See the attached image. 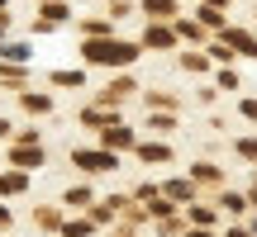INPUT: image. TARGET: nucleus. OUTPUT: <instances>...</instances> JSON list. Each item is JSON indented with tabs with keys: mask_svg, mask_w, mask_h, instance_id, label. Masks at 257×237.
Segmentation results:
<instances>
[{
	"mask_svg": "<svg viewBox=\"0 0 257 237\" xmlns=\"http://www.w3.org/2000/svg\"><path fill=\"white\" fill-rule=\"evenodd\" d=\"M81 52H86V62H91V66H134L138 48L134 43H119V38H91Z\"/></svg>",
	"mask_w": 257,
	"mask_h": 237,
	"instance_id": "nucleus-1",
	"label": "nucleus"
},
{
	"mask_svg": "<svg viewBox=\"0 0 257 237\" xmlns=\"http://www.w3.org/2000/svg\"><path fill=\"white\" fill-rule=\"evenodd\" d=\"M72 162L81 166V171H114V166H119V156H114L110 147H105V152H76Z\"/></svg>",
	"mask_w": 257,
	"mask_h": 237,
	"instance_id": "nucleus-2",
	"label": "nucleus"
},
{
	"mask_svg": "<svg viewBox=\"0 0 257 237\" xmlns=\"http://www.w3.org/2000/svg\"><path fill=\"white\" fill-rule=\"evenodd\" d=\"M15 166H43V147H38V142H24L15 152Z\"/></svg>",
	"mask_w": 257,
	"mask_h": 237,
	"instance_id": "nucleus-3",
	"label": "nucleus"
},
{
	"mask_svg": "<svg viewBox=\"0 0 257 237\" xmlns=\"http://www.w3.org/2000/svg\"><path fill=\"white\" fill-rule=\"evenodd\" d=\"M100 142H105V147H134V133H128V128H105Z\"/></svg>",
	"mask_w": 257,
	"mask_h": 237,
	"instance_id": "nucleus-4",
	"label": "nucleus"
},
{
	"mask_svg": "<svg viewBox=\"0 0 257 237\" xmlns=\"http://www.w3.org/2000/svg\"><path fill=\"white\" fill-rule=\"evenodd\" d=\"M224 43H233V48H243V52H252V57H257V38H252V34H243V28H229V34H224Z\"/></svg>",
	"mask_w": 257,
	"mask_h": 237,
	"instance_id": "nucleus-5",
	"label": "nucleus"
},
{
	"mask_svg": "<svg viewBox=\"0 0 257 237\" xmlns=\"http://www.w3.org/2000/svg\"><path fill=\"white\" fill-rule=\"evenodd\" d=\"M143 14H157V19H167V14H176V0H143Z\"/></svg>",
	"mask_w": 257,
	"mask_h": 237,
	"instance_id": "nucleus-6",
	"label": "nucleus"
},
{
	"mask_svg": "<svg viewBox=\"0 0 257 237\" xmlns=\"http://www.w3.org/2000/svg\"><path fill=\"white\" fill-rule=\"evenodd\" d=\"M29 185V176L24 171H15V176H0V194H19Z\"/></svg>",
	"mask_w": 257,
	"mask_h": 237,
	"instance_id": "nucleus-7",
	"label": "nucleus"
},
{
	"mask_svg": "<svg viewBox=\"0 0 257 237\" xmlns=\"http://www.w3.org/2000/svg\"><path fill=\"white\" fill-rule=\"evenodd\" d=\"M138 156H143V162H167L172 152H167L162 142H138Z\"/></svg>",
	"mask_w": 257,
	"mask_h": 237,
	"instance_id": "nucleus-8",
	"label": "nucleus"
},
{
	"mask_svg": "<svg viewBox=\"0 0 257 237\" xmlns=\"http://www.w3.org/2000/svg\"><path fill=\"white\" fill-rule=\"evenodd\" d=\"M172 28H167V24H153V28H148V38H143V43H153V48H167V43H172Z\"/></svg>",
	"mask_w": 257,
	"mask_h": 237,
	"instance_id": "nucleus-9",
	"label": "nucleus"
},
{
	"mask_svg": "<svg viewBox=\"0 0 257 237\" xmlns=\"http://www.w3.org/2000/svg\"><path fill=\"white\" fill-rule=\"evenodd\" d=\"M128 90H134V81H114V86H105V95H100V100H105V104H110V100H124Z\"/></svg>",
	"mask_w": 257,
	"mask_h": 237,
	"instance_id": "nucleus-10",
	"label": "nucleus"
},
{
	"mask_svg": "<svg viewBox=\"0 0 257 237\" xmlns=\"http://www.w3.org/2000/svg\"><path fill=\"white\" fill-rule=\"evenodd\" d=\"M24 110L29 114H48V110H53V100H48V95H24Z\"/></svg>",
	"mask_w": 257,
	"mask_h": 237,
	"instance_id": "nucleus-11",
	"label": "nucleus"
},
{
	"mask_svg": "<svg viewBox=\"0 0 257 237\" xmlns=\"http://www.w3.org/2000/svg\"><path fill=\"white\" fill-rule=\"evenodd\" d=\"M167 200H191V180H172L167 185Z\"/></svg>",
	"mask_w": 257,
	"mask_h": 237,
	"instance_id": "nucleus-12",
	"label": "nucleus"
},
{
	"mask_svg": "<svg viewBox=\"0 0 257 237\" xmlns=\"http://www.w3.org/2000/svg\"><path fill=\"white\" fill-rule=\"evenodd\" d=\"M200 24H205V28H219V24H224V14H219L214 5H205V10H200Z\"/></svg>",
	"mask_w": 257,
	"mask_h": 237,
	"instance_id": "nucleus-13",
	"label": "nucleus"
},
{
	"mask_svg": "<svg viewBox=\"0 0 257 237\" xmlns=\"http://www.w3.org/2000/svg\"><path fill=\"white\" fill-rule=\"evenodd\" d=\"M95 228V223L91 218H76V223H67V237H86V232H91Z\"/></svg>",
	"mask_w": 257,
	"mask_h": 237,
	"instance_id": "nucleus-14",
	"label": "nucleus"
},
{
	"mask_svg": "<svg viewBox=\"0 0 257 237\" xmlns=\"http://www.w3.org/2000/svg\"><path fill=\"white\" fill-rule=\"evenodd\" d=\"M191 223H200V228H210V223H214V209H205V204H200V209H191Z\"/></svg>",
	"mask_w": 257,
	"mask_h": 237,
	"instance_id": "nucleus-15",
	"label": "nucleus"
},
{
	"mask_svg": "<svg viewBox=\"0 0 257 237\" xmlns=\"http://www.w3.org/2000/svg\"><path fill=\"white\" fill-rule=\"evenodd\" d=\"M195 180H219V166H210V162H200V166H195Z\"/></svg>",
	"mask_w": 257,
	"mask_h": 237,
	"instance_id": "nucleus-16",
	"label": "nucleus"
},
{
	"mask_svg": "<svg viewBox=\"0 0 257 237\" xmlns=\"http://www.w3.org/2000/svg\"><path fill=\"white\" fill-rule=\"evenodd\" d=\"M86 34H91V38H105V34H110V19H91V24H86Z\"/></svg>",
	"mask_w": 257,
	"mask_h": 237,
	"instance_id": "nucleus-17",
	"label": "nucleus"
},
{
	"mask_svg": "<svg viewBox=\"0 0 257 237\" xmlns=\"http://www.w3.org/2000/svg\"><path fill=\"white\" fill-rule=\"evenodd\" d=\"M219 209H229V214H243V194H224V200H219Z\"/></svg>",
	"mask_w": 257,
	"mask_h": 237,
	"instance_id": "nucleus-18",
	"label": "nucleus"
},
{
	"mask_svg": "<svg viewBox=\"0 0 257 237\" xmlns=\"http://www.w3.org/2000/svg\"><path fill=\"white\" fill-rule=\"evenodd\" d=\"M53 86H81V72H57Z\"/></svg>",
	"mask_w": 257,
	"mask_h": 237,
	"instance_id": "nucleus-19",
	"label": "nucleus"
},
{
	"mask_svg": "<svg viewBox=\"0 0 257 237\" xmlns=\"http://www.w3.org/2000/svg\"><path fill=\"white\" fill-rule=\"evenodd\" d=\"M67 204H91V190H67Z\"/></svg>",
	"mask_w": 257,
	"mask_h": 237,
	"instance_id": "nucleus-20",
	"label": "nucleus"
},
{
	"mask_svg": "<svg viewBox=\"0 0 257 237\" xmlns=\"http://www.w3.org/2000/svg\"><path fill=\"white\" fill-rule=\"evenodd\" d=\"M238 152H243V156L252 162V156H257V138H243V142H238Z\"/></svg>",
	"mask_w": 257,
	"mask_h": 237,
	"instance_id": "nucleus-21",
	"label": "nucleus"
},
{
	"mask_svg": "<svg viewBox=\"0 0 257 237\" xmlns=\"http://www.w3.org/2000/svg\"><path fill=\"white\" fill-rule=\"evenodd\" d=\"M243 114H248V118H257V100H243Z\"/></svg>",
	"mask_w": 257,
	"mask_h": 237,
	"instance_id": "nucleus-22",
	"label": "nucleus"
},
{
	"mask_svg": "<svg viewBox=\"0 0 257 237\" xmlns=\"http://www.w3.org/2000/svg\"><path fill=\"white\" fill-rule=\"evenodd\" d=\"M0 138H10V118H0Z\"/></svg>",
	"mask_w": 257,
	"mask_h": 237,
	"instance_id": "nucleus-23",
	"label": "nucleus"
},
{
	"mask_svg": "<svg viewBox=\"0 0 257 237\" xmlns=\"http://www.w3.org/2000/svg\"><path fill=\"white\" fill-rule=\"evenodd\" d=\"M229 237H252V232H243V228H233V232H229Z\"/></svg>",
	"mask_w": 257,
	"mask_h": 237,
	"instance_id": "nucleus-24",
	"label": "nucleus"
},
{
	"mask_svg": "<svg viewBox=\"0 0 257 237\" xmlns=\"http://www.w3.org/2000/svg\"><path fill=\"white\" fill-rule=\"evenodd\" d=\"M205 5H214V10H219V5H229V0H205Z\"/></svg>",
	"mask_w": 257,
	"mask_h": 237,
	"instance_id": "nucleus-25",
	"label": "nucleus"
},
{
	"mask_svg": "<svg viewBox=\"0 0 257 237\" xmlns=\"http://www.w3.org/2000/svg\"><path fill=\"white\" fill-rule=\"evenodd\" d=\"M5 223H10V214H5V209H0V228H5Z\"/></svg>",
	"mask_w": 257,
	"mask_h": 237,
	"instance_id": "nucleus-26",
	"label": "nucleus"
},
{
	"mask_svg": "<svg viewBox=\"0 0 257 237\" xmlns=\"http://www.w3.org/2000/svg\"><path fill=\"white\" fill-rule=\"evenodd\" d=\"M186 237H210V232H205V228H200V232H186Z\"/></svg>",
	"mask_w": 257,
	"mask_h": 237,
	"instance_id": "nucleus-27",
	"label": "nucleus"
},
{
	"mask_svg": "<svg viewBox=\"0 0 257 237\" xmlns=\"http://www.w3.org/2000/svg\"><path fill=\"white\" fill-rule=\"evenodd\" d=\"M252 204H257V185H252Z\"/></svg>",
	"mask_w": 257,
	"mask_h": 237,
	"instance_id": "nucleus-28",
	"label": "nucleus"
},
{
	"mask_svg": "<svg viewBox=\"0 0 257 237\" xmlns=\"http://www.w3.org/2000/svg\"><path fill=\"white\" fill-rule=\"evenodd\" d=\"M0 34H5V19H0Z\"/></svg>",
	"mask_w": 257,
	"mask_h": 237,
	"instance_id": "nucleus-29",
	"label": "nucleus"
}]
</instances>
